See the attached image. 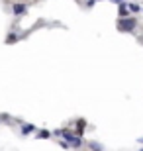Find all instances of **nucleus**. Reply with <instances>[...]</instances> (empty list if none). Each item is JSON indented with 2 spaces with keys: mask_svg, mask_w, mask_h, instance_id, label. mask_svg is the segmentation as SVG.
<instances>
[{
  "mask_svg": "<svg viewBox=\"0 0 143 151\" xmlns=\"http://www.w3.org/2000/svg\"><path fill=\"white\" fill-rule=\"evenodd\" d=\"M39 137H41V139H45V137H49V132H41V134H39Z\"/></svg>",
  "mask_w": 143,
  "mask_h": 151,
  "instance_id": "nucleus-8",
  "label": "nucleus"
},
{
  "mask_svg": "<svg viewBox=\"0 0 143 151\" xmlns=\"http://www.w3.org/2000/svg\"><path fill=\"white\" fill-rule=\"evenodd\" d=\"M135 26H137V20L133 16H126V18H120L118 20V29L120 32H132Z\"/></svg>",
  "mask_w": 143,
  "mask_h": 151,
  "instance_id": "nucleus-1",
  "label": "nucleus"
},
{
  "mask_svg": "<svg viewBox=\"0 0 143 151\" xmlns=\"http://www.w3.org/2000/svg\"><path fill=\"white\" fill-rule=\"evenodd\" d=\"M112 2H116V4H124V0H112Z\"/></svg>",
  "mask_w": 143,
  "mask_h": 151,
  "instance_id": "nucleus-9",
  "label": "nucleus"
},
{
  "mask_svg": "<svg viewBox=\"0 0 143 151\" xmlns=\"http://www.w3.org/2000/svg\"><path fill=\"white\" fill-rule=\"evenodd\" d=\"M94 2H96V0H90V2H88V6H92V4H94Z\"/></svg>",
  "mask_w": 143,
  "mask_h": 151,
  "instance_id": "nucleus-10",
  "label": "nucleus"
},
{
  "mask_svg": "<svg viewBox=\"0 0 143 151\" xmlns=\"http://www.w3.org/2000/svg\"><path fill=\"white\" fill-rule=\"evenodd\" d=\"M141 151H143V149H141Z\"/></svg>",
  "mask_w": 143,
  "mask_h": 151,
  "instance_id": "nucleus-11",
  "label": "nucleus"
},
{
  "mask_svg": "<svg viewBox=\"0 0 143 151\" xmlns=\"http://www.w3.org/2000/svg\"><path fill=\"white\" fill-rule=\"evenodd\" d=\"M129 12V8H127V4H120V16L126 18V14Z\"/></svg>",
  "mask_w": 143,
  "mask_h": 151,
  "instance_id": "nucleus-4",
  "label": "nucleus"
},
{
  "mask_svg": "<svg viewBox=\"0 0 143 151\" xmlns=\"http://www.w3.org/2000/svg\"><path fill=\"white\" fill-rule=\"evenodd\" d=\"M84 128H86V122H84V120H78V122H77V134L80 135L84 132Z\"/></svg>",
  "mask_w": 143,
  "mask_h": 151,
  "instance_id": "nucleus-2",
  "label": "nucleus"
},
{
  "mask_svg": "<svg viewBox=\"0 0 143 151\" xmlns=\"http://www.w3.org/2000/svg\"><path fill=\"white\" fill-rule=\"evenodd\" d=\"M90 147H92V149H94V151H100V149H102V147H100V145H98V143H94V141H92V143H90Z\"/></svg>",
  "mask_w": 143,
  "mask_h": 151,
  "instance_id": "nucleus-7",
  "label": "nucleus"
},
{
  "mask_svg": "<svg viewBox=\"0 0 143 151\" xmlns=\"http://www.w3.org/2000/svg\"><path fill=\"white\" fill-rule=\"evenodd\" d=\"M127 8H129L132 12H137V10H139V6H137V4H127Z\"/></svg>",
  "mask_w": 143,
  "mask_h": 151,
  "instance_id": "nucleus-6",
  "label": "nucleus"
},
{
  "mask_svg": "<svg viewBox=\"0 0 143 151\" xmlns=\"http://www.w3.org/2000/svg\"><path fill=\"white\" fill-rule=\"evenodd\" d=\"M29 132H33V126L32 124H26V126L22 128V134H29Z\"/></svg>",
  "mask_w": 143,
  "mask_h": 151,
  "instance_id": "nucleus-5",
  "label": "nucleus"
},
{
  "mask_svg": "<svg viewBox=\"0 0 143 151\" xmlns=\"http://www.w3.org/2000/svg\"><path fill=\"white\" fill-rule=\"evenodd\" d=\"M24 10H26L24 4H14V14H24Z\"/></svg>",
  "mask_w": 143,
  "mask_h": 151,
  "instance_id": "nucleus-3",
  "label": "nucleus"
}]
</instances>
